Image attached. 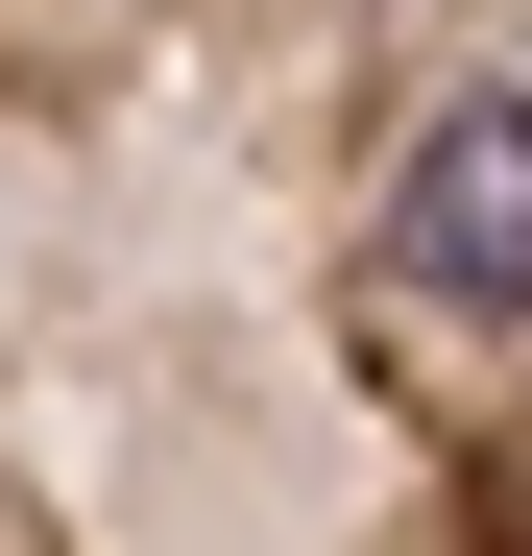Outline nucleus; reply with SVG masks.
I'll list each match as a JSON object with an SVG mask.
<instances>
[{
	"mask_svg": "<svg viewBox=\"0 0 532 556\" xmlns=\"http://www.w3.org/2000/svg\"><path fill=\"white\" fill-rule=\"evenodd\" d=\"M0 556H532V0H0Z\"/></svg>",
	"mask_w": 532,
	"mask_h": 556,
	"instance_id": "1",
	"label": "nucleus"
}]
</instances>
